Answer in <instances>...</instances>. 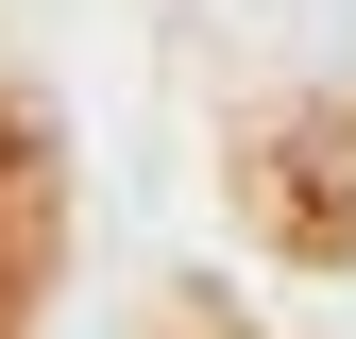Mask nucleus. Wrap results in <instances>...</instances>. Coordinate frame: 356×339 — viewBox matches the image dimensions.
Returning <instances> with one entry per match:
<instances>
[]
</instances>
